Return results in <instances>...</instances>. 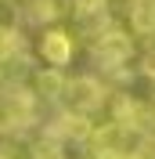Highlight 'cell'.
<instances>
[{"label":"cell","instance_id":"1","mask_svg":"<svg viewBox=\"0 0 155 159\" xmlns=\"http://www.w3.org/2000/svg\"><path fill=\"white\" fill-rule=\"evenodd\" d=\"M90 145H94L97 159H130L141 152V130L134 123H119V119H108V127L94 130L90 134Z\"/></svg>","mask_w":155,"mask_h":159},{"label":"cell","instance_id":"2","mask_svg":"<svg viewBox=\"0 0 155 159\" xmlns=\"http://www.w3.org/2000/svg\"><path fill=\"white\" fill-rule=\"evenodd\" d=\"M94 58L108 72L123 69L126 61L134 58V33L119 29V25H105L101 33H94Z\"/></svg>","mask_w":155,"mask_h":159},{"label":"cell","instance_id":"3","mask_svg":"<svg viewBox=\"0 0 155 159\" xmlns=\"http://www.w3.org/2000/svg\"><path fill=\"white\" fill-rule=\"evenodd\" d=\"M65 101H69V112L90 116L94 109H101V105L108 101V90L101 87V83H97L94 76H79V80H69Z\"/></svg>","mask_w":155,"mask_h":159},{"label":"cell","instance_id":"4","mask_svg":"<svg viewBox=\"0 0 155 159\" xmlns=\"http://www.w3.org/2000/svg\"><path fill=\"white\" fill-rule=\"evenodd\" d=\"M40 58L47 61L51 69H65L69 61H72V36H69V29L47 25V29L40 33Z\"/></svg>","mask_w":155,"mask_h":159},{"label":"cell","instance_id":"5","mask_svg":"<svg viewBox=\"0 0 155 159\" xmlns=\"http://www.w3.org/2000/svg\"><path fill=\"white\" fill-rule=\"evenodd\" d=\"M0 119L7 127H18V123H29L33 119V94L22 87H11L4 98H0Z\"/></svg>","mask_w":155,"mask_h":159},{"label":"cell","instance_id":"6","mask_svg":"<svg viewBox=\"0 0 155 159\" xmlns=\"http://www.w3.org/2000/svg\"><path fill=\"white\" fill-rule=\"evenodd\" d=\"M126 29L137 40L155 36V0H126Z\"/></svg>","mask_w":155,"mask_h":159},{"label":"cell","instance_id":"7","mask_svg":"<svg viewBox=\"0 0 155 159\" xmlns=\"http://www.w3.org/2000/svg\"><path fill=\"white\" fill-rule=\"evenodd\" d=\"M76 11V0H33V18L43 22V29H47L51 22H61L65 15H72Z\"/></svg>","mask_w":155,"mask_h":159},{"label":"cell","instance_id":"8","mask_svg":"<svg viewBox=\"0 0 155 159\" xmlns=\"http://www.w3.org/2000/svg\"><path fill=\"white\" fill-rule=\"evenodd\" d=\"M36 80H40V90H43V94H47V98H65V90H69V80L61 76L58 69H40L36 72Z\"/></svg>","mask_w":155,"mask_h":159},{"label":"cell","instance_id":"9","mask_svg":"<svg viewBox=\"0 0 155 159\" xmlns=\"http://www.w3.org/2000/svg\"><path fill=\"white\" fill-rule=\"evenodd\" d=\"M22 54V33L11 29V33H0V65H7Z\"/></svg>","mask_w":155,"mask_h":159},{"label":"cell","instance_id":"10","mask_svg":"<svg viewBox=\"0 0 155 159\" xmlns=\"http://www.w3.org/2000/svg\"><path fill=\"white\" fill-rule=\"evenodd\" d=\"M18 22H22V7L15 0H0V33L18 29Z\"/></svg>","mask_w":155,"mask_h":159},{"label":"cell","instance_id":"11","mask_svg":"<svg viewBox=\"0 0 155 159\" xmlns=\"http://www.w3.org/2000/svg\"><path fill=\"white\" fill-rule=\"evenodd\" d=\"M33 159H65V148H61L58 138H47V141H40L33 148Z\"/></svg>","mask_w":155,"mask_h":159},{"label":"cell","instance_id":"12","mask_svg":"<svg viewBox=\"0 0 155 159\" xmlns=\"http://www.w3.org/2000/svg\"><path fill=\"white\" fill-rule=\"evenodd\" d=\"M141 69H144V76L152 80V87H155V51H148V54H144V65H141Z\"/></svg>","mask_w":155,"mask_h":159}]
</instances>
